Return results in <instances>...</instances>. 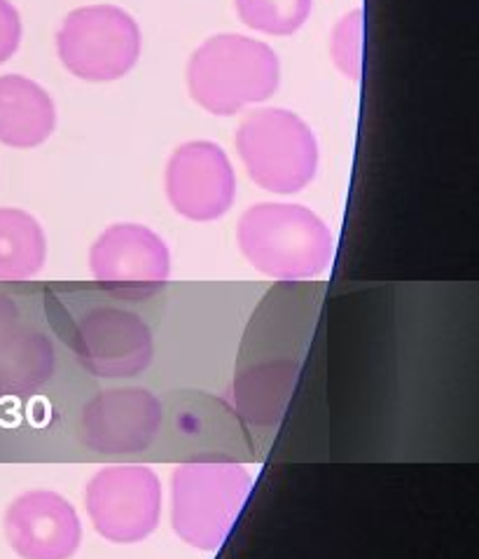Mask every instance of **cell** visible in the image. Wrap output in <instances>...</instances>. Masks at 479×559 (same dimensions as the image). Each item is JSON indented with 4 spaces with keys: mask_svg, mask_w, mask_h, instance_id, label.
I'll list each match as a JSON object with an SVG mask.
<instances>
[{
    "mask_svg": "<svg viewBox=\"0 0 479 559\" xmlns=\"http://www.w3.org/2000/svg\"><path fill=\"white\" fill-rule=\"evenodd\" d=\"M237 243L248 265L276 282H309L335 260V235L302 204L262 202L243 211Z\"/></svg>",
    "mask_w": 479,
    "mask_h": 559,
    "instance_id": "1",
    "label": "cell"
},
{
    "mask_svg": "<svg viewBox=\"0 0 479 559\" xmlns=\"http://www.w3.org/2000/svg\"><path fill=\"white\" fill-rule=\"evenodd\" d=\"M278 82V55L267 43L239 33L208 38L188 63V90L194 104L220 118L267 102Z\"/></svg>",
    "mask_w": 479,
    "mask_h": 559,
    "instance_id": "2",
    "label": "cell"
},
{
    "mask_svg": "<svg viewBox=\"0 0 479 559\" xmlns=\"http://www.w3.org/2000/svg\"><path fill=\"white\" fill-rule=\"evenodd\" d=\"M253 491L237 462H185L171 475V530L194 550L213 552L232 534Z\"/></svg>",
    "mask_w": 479,
    "mask_h": 559,
    "instance_id": "3",
    "label": "cell"
},
{
    "mask_svg": "<svg viewBox=\"0 0 479 559\" xmlns=\"http://www.w3.org/2000/svg\"><path fill=\"white\" fill-rule=\"evenodd\" d=\"M235 143L248 178L272 194L302 192L316 178V134L292 110L260 108L248 112Z\"/></svg>",
    "mask_w": 479,
    "mask_h": 559,
    "instance_id": "4",
    "label": "cell"
},
{
    "mask_svg": "<svg viewBox=\"0 0 479 559\" xmlns=\"http://www.w3.org/2000/svg\"><path fill=\"white\" fill-rule=\"evenodd\" d=\"M139 22L118 5H87L65 14L57 52L65 71L87 82L124 78L141 59Z\"/></svg>",
    "mask_w": 479,
    "mask_h": 559,
    "instance_id": "5",
    "label": "cell"
},
{
    "mask_svg": "<svg viewBox=\"0 0 479 559\" xmlns=\"http://www.w3.org/2000/svg\"><path fill=\"white\" fill-rule=\"evenodd\" d=\"M85 511L94 532L118 546L151 538L164 511L159 475L143 464H110L85 485Z\"/></svg>",
    "mask_w": 479,
    "mask_h": 559,
    "instance_id": "6",
    "label": "cell"
},
{
    "mask_svg": "<svg viewBox=\"0 0 479 559\" xmlns=\"http://www.w3.org/2000/svg\"><path fill=\"white\" fill-rule=\"evenodd\" d=\"M89 272L112 298L141 302L167 286L171 251L147 225L115 223L92 243Z\"/></svg>",
    "mask_w": 479,
    "mask_h": 559,
    "instance_id": "7",
    "label": "cell"
},
{
    "mask_svg": "<svg viewBox=\"0 0 479 559\" xmlns=\"http://www.w3.org/2000/svg\"><path fill=\"white\" fill-rule=\"evenodd\" d=\"M164 429V405L145 386H110L80 407V445L101 456H134L151 450Z\"/></svg>",
    "mask_w": 479,
    "mask_h": 559,
    "instance_id": "8",
    "label": "cell"
},
{
    "mask_svg": "<svg viewBox=\"0 0 479 559\" xmlns=\"http://www.w3.org/2000/svg\"><path fill=\"white\" fill-rule=\"evenodd\" d=\"M71 349L77 366L98 380H134L153 366L155 337L134 311L96 305L75 321Z\"/></svg>",
    "mask_w": 479,
    "mask_h": 559,
    "instance_id": "9",
    "label": "cell"
},
{
    "mask_svg": "<svg viewBox=\"0 0 479 559\" xmlns=\"http://www.w3.org/2000/svg\"><path fill=\"white\" fill-rule=\"evenodd\" d=\"M164 190L180 218L192 223L220 221L237 200L232 159L218 143L188 141L169 157Z\"/></svg>",
    "mask_w": 479,
    "mask_h": 559,
    "instance_id": "10",
    "label": "cell"
},
{
    "mask_svg": "<svg viewBox=\"0 0 479 559\" xmlns=\"http://www.w3.org/2000/svg\"><path fill=\"white\" fill-rule=\"evenodd\" d=\"M8 546L20 559H71L82 546L75 506L55 489H28L3 515Z\"/></svg>",
    "mask_w": 479,
    "mask_h": 559,
    "instance_id": "11",
    "label": "cell"
},
{
    "mask_svg": "<svg viewBox=\"0 0 479 559\" xmlns=\"http://www.w3.org/2000/svg\"><path fill=\"white\" fill-rule=\"evenodd\" d=\"M57 106L52 96L31 78L0 75V143L31 151L55 134Z\"/></svg>",
    "mask_w": 479,
    "mask_h": 559,
    "instance_id": "12",
    "label": "cell"
},
{
    "mask_svg": "<svg viewBox=\"0 0 479 559\" xmlns=\"http://www.w3.org/2000/svg\"><path fill=\"white\" fill-rule=\"evenodd\" d=\"M57 372L55 342L38 328L20 325L0 340V399H31Z\"/></svg>",
    "mask_w": 479,
    "mask_h": 559,
    "instance_id": "13",
    "label": "cell"
},
{
    "mask_svg": "<svg viewBox=\"0 0 479 559\" xmlns=\"http://www.w3.org/2000/svg\"><path fill=\"white\" fill-rule=\"evenodd\" d=\"M45 262L47 235L38 218L24 209H0V282H31Z\"/></svg>",
    "mask_w": 479,
    "mask_h": 559,
    "instance_id": "14",
    "label": "cell"
},
{
    "mask_svg": "<svg viewBox=\"0 0 479 559\" xmlns=\"http://www.w3.org/2000/svg\"><path fill=\"white\" fill-rule=\"evenodd\" d=\"M235 8L248 28L284 38L307 24L313 0H235Z\"/></svg>",
    "mask_w": 479,
    "mask_h": 559,
    "instance_id": "15",
    "label": "cell"
},
{
    "mask_svg": "<svg viewBox=\"0 0 479 559\" xmlns=\"http://www.w3.org/2000/svg\"><path fill=\"white\" fill-rule=\"evenodd\" d=\"M362 36H366V14L360 8L346 12L330 36V57L339 73L354 82L362 78Z\"/></svg>",
    "mask_w": 479,
    "mask_h": 559,
    "instance_id": "16",
    "label": "cell"
},
{
    "mask_svg": "<svg viewBox=\"0 0 479 559\" xmlns=\"http://www.w3.org/2000/svg\"><path fill=\"white\" fill-rule=\"evenodd\" d=\"M22 43V16L10 0H0V63H5Z\"/></svg>",
    "mask_w": 479,
    "mask_h": 559,
    "instance_id": "17",
    "label": "cell"
},
{
    "mask_svg": "<svg viewBox=\"0 0 479 559\" xmlns=\"http://www.w3.org/2000/svg\"><path fill=\"white\" fill-rule=\"evenodd\" d=\"M22 325V309L8 295H0V340Z\"/></svg>",
    "mask_w": 479,
    "mask_h": 559,
    "instance_id": "18",
    "label": "cell"
}]
</instances>
